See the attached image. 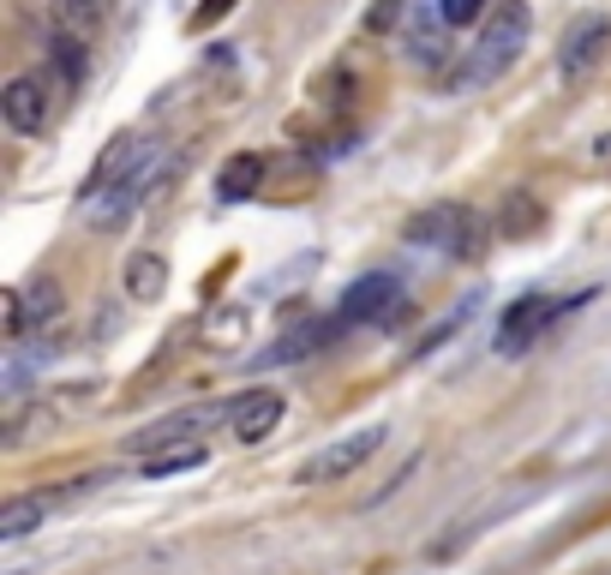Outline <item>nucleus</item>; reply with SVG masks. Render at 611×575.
<instances>
[{"label": "nucleus", "instance_id": "nucleus-1", "mask_svg": "<svg viewBox=\"0 0 611 575\" xmlns=\"http://www.w3.org/2000/svg\"><path fill=\"white\" fill-rule=\"evenodd\" d=\"M528 31H533V12L528 0H498L491 7V19L480 24V37H473V49L461 54V66L444 79V91L450 96H468V91H486V84H498L503 72L521 61V49H528Z\"/></svg>", "mask_w": 611, "mask_h": 575}, {"label": "nucleus", "instance_id": "nucleus-2", "mask_svg": "<svg viewBox=\"0 0 611 575\" xmlns=\"http://www.w3.org/2000/svg\"><path fill=\"white\" fill-rule=\"evenodd\" d=\"M480 216L468 211V204H431V211L408 216V228H401V240L414 246V253H438V258H473L480 253Z\"/></svg>", "mask_w": 611, "mask_h": 575}, {"label": "nucleus", "instance_id": "nucleus-3", "mask_svg": "<svg viewBox=\"0 0 611 575\" xmlns=\"http://www.w3.org/2000/svg\"><path fill=\"white\" fill-rule=\"evenodd\" d=\"M588 300H593V288L563 294V300H551V294H540V288H533V294H521L510 312L498 318V342H491V348H498L503 360H516V353H528V348L540 342V336H546L563 312H576V306H588Z\"/></svg>", "mask_w": 611, "mask_h": 575}, {"label": "nucleus", "instance_id": "nucleus-4", "mask_svg": "<svg viewBox=\"0 0 611 575\" xmlns=\"http://www.w3.org/2000/svg\"><path fill=\"white\" fill-rule=\"evenodd\" d=\"M336 318H342V330H354V324H371V330L401 324L408 318V288H401L396 270H371L336 300Z\"/></svg>", "mask_w": 611, "mask_h": 575}, {"label": "nucleus", "instance_id": "nucleus-5", "mask_svg": "<svg viewBox=\"0 0 611 575\" xmlns=\"http://www.w3.org/2000/svg\"><path fill=\"white\" fill-rule=\"evenodd\" d=\"M169 174H174V151L162 144V151H156V156H144L139 168H132L126 181L109 192V198H96L91 211H79V216H84V223H96V228H126V223H132V211H139L144 198H156V186L169 181Z\"/></svg>", "mask_w": 611, "mask_h": 575}, {"label": "nucleus", "instance_id": "nucleus-6", "mask_svg": "<svg viewBox=\"0 0 611 575\" xmlns=\"http://www.w3.org/2000/svg\"><path fill=\"white\" fill-rule=\"evenodd\" d=\"M384 450V425H354V432H342L336 444H324L318 455H306L301 462V485H324V480H348L354 468H366L371 455Z\"/></svg>", "mask_w": 611, "mask_h": 575}, {"label": "nucleus", "instance_id": "nucleus-7", "mask_svg": "<svg viewBox=\"0 0 611 575\" xmlns=\"http://www.w3.org/2000/svg\"><path fill=\"white\" fill-rule=\"evenodd\" d=\"M162 151V138H151V132H121V138H114L109 144V151H102L96 156V168L91 174H84V192H79V211H91V204L96 198H109V192L114 186H121L126 181V174L132 168H139V162L144 156H156Z\"/></svg>", "mask_w": 611, "mask_h": 575}, {"label": "nucleus", "instance_id": "nucleus-8", "mask_svg": "<svg viewBox=\"0 0 611 575\" xmlns=\"http://www.w3.org/2000/svg\"><path fill=\"white\" fill-rule=\"evenodd\" d=\"M61 306H67V294L54 276H37V283H24V288H12L7 294V342L12 348H24L37 336V324L49 330L54 318H61Z\"/></svg>", "mask_w": 611, "mask_h": 575}, {"label": "nucleus", "instance_id": "nucleus-9", "mask_svg": "<svg viewBox=\"0 0 611 575\" xmlns=\"http://www.w3.org/2000/svg\"><path fill=\"white\" fill-rule=\"evenodd\" d=\"M54 102H61V91H54L49 72H19V79L0 91V114H7V126L19 132V138H37V132L49 126Z\"/></svg>", "mask_w": 611, "mask_h": 575}, {"label": "nucleus", "instance_id": "nucleus-10", "mask_svg": "<svg viewBox=\"0 0 611 575\" xmlns=\"http://www.w3.org/2000/svg\"><path fill=\"white\" fill-rule=\"evenodd\" d=\"M42 72L54 79V91H61V102L84 84V72H91V37H79V31H67V24H54L49 19V37H42Z\"/></svg>", "mask_w": 611, "mask_h": 575}, {"label": "nucleus", "instance_id": "nucleus-11", "mask_svg": "<svg viewBox=\"0 0 611 575\" xmlns=\"http://www.w3.org/2000/svg\"><path fill=\"white\" fill-rule=\"evenodd\" d=\"M605 49H611V19H605V12H581L570 31H563L558 72H563V79H588V72L605 61Z\"/></svg>", "mask_w": 611, "mask_h": 575}, {"label": "nucleus", "instance_id": "nucleus-12", "mask_svg": "<svg viewBox=\"0 0 611 575\" xmlns=\"http://www.w3.org/2000/svg\"><path fill=\"white\" fill-rule=\"evenodd\" d=\"M282 414H288V402H282V390H241L228 402V438L234 444H264V438L282 425Z\"/></svg>", "mask_w": 611, "mask_h": 575}, {"label": "nucleus", "instance_id": "nucleus-13", "mask_svg": "<svg viewBox=\"0 0 611 575\" xmlns=\"http://www.w3.org/2000/svg\"><path fill=\"white\" fill-rule=\"evenodd\" d=\"M444 31H450V19H444L438 0H431L420 19L408 24V61H414V66H431V72L450 66V37H444Z\"/></svg>", "mask_w": 611, "mask_h": 575}, {"label": "nucleus", "instance_id": "nucleus-14", "mask_svg": "<svg viewBox=\"0 0 611 575\" xmlns=\"http://www.w3.org/2000/svg\"><path fill=\"white\" fill-rule=\"evenodd\" d=\"M49 510H54V497H42V492L7 497V504H0V540H7V545L31 540L37 527H49Z\"/></svg>", "mask_w": 611, "mask_h": 575}, {"label": "nucleus", "instance_id": "nucleus-15", "mask_svg": "<svg viewBox=\"0 0 611 575\" xmlns=\"http://www.w3.org/2000/svg\"><path fill=\"white\" fill-rule=\"evenodd\" d=\"M264 174H271V156H258V151L228 156V162H222V174H216V198H222V204H241V198H252V192L264 186Z\"/></svg>", "mask_w": 611, "mask_h": 575}, {"label": "nucleus", "instance_id": "nucleus-16", "mask_svg": "<svg viewBox=\"0 0 611 575\" xmlns=\"http://www.w3.org/2000/svg\"><path fill=\"white\" fill-rule=\"evenodd\" d=\"M126 294L139 306L162 300V294H169V258H162V253H132L126 258Z\"/></svg>", "mask_w": 611, "mask_h": 575}, {"label": "nucleus", "instance_id": "nucleus-17", "mask_svg": "<svg viewBox=\"0 0 611 575\" xmlns=\"http://www.w3.org/2000/svg\"><path fill=\"white\" fill-rule=\"evenodd\" d=\"M192 468H204V444L192 438V444H162L139 462V480H169V474H192Z\"/></svg>", "mask_w": 611, "mask_h": 575}, {"label": "nucleus", "instance_id": "nucleus-18", "mask_svg": "<svg viewBox=\"0 0 611 575\" xmlns=\"http://www.w3.org/2000/svg\"><path fill=\"white\" fill-rule=\"evenodd\" d=\"M109 7H114V0H49V19L96 42V31L109 24Z\"/></svg>", "mask_w": 611, "mask_h": 575}, {"label": "nucleus", "instance_id": "nucleus-19", "mask_svg": "<svg viewBox=\"0 0 611 575\" xmlns=\"http://www.w3.org/2000/svg\"><path fill=\"white\" fill-rule=\"evenodd\" d=\"M480 7H486V0H438V12L450 19V31H461V24H480Z\"/></svg>", "mask_w": 611, "mask_h": 575}, {"label": "nucleus", "instance_id": "nucleus-20", "mask_svg": "<svg viewBox=\"0 0 611 575\" xmlns=\"http://www.w3.org/2000/svg\"><path fill=\"white\" fill-rule=\"evenodd\" d=\"M396 19H401V0H378V7H371V12H366V31H371V37H378V31H390V24H396Z\"/></svg>", "mask_w": 611, "mask_h": 575}, {"label": "nucleus", "instance_id": "nucleus-21", "mask_svg": "<svg viewBox=\"0 0 611 575\" xmlns=\"http://www.w3.org/2000/svg\"><path fill=\"white\" fill-rule=\"evenodd\" d=\"M228 7H234V0H204V7H198V12H192V24H216V19H222V12H228Z\"/></svg>", "mask_w": 611, "mask_h": 575}, {"label": "nucleus", "instance_id": "nucleus-22", "mask_svg": "<svg viewBox=\"0 0 611 575\" xmlns=\"http://www.w3.org/2000/svg\"><path fill=\"white\" fill-rule=\"evenodd\" d=\"M600 151H611V132H605V138H600Z\"/></svg>", "mask_w": 611, "mask_h": 575}]
</instances>
